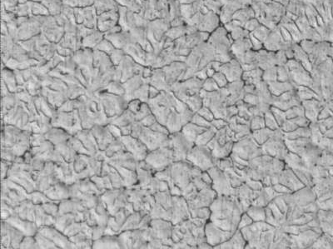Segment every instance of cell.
<instances>
[{
    "label": "cell",
    "instance_id": "cell-28",
    "mask_svg": "<svg viewBox=\"0 0 333 249\" xmlns=\"http://www.w3.org/2000/svg\"><path fill=\"white\" fill-rule=\"evenodd\" d=\"M264 119L266 127L268 128L270 130H276L280 128L278 122H276V118H275L273 113H272V111L270 110L269 112L265 113Z\"/></svg>",
    "mask_w": 333,
    "mask_h": 249
},
{
    "label": "cell",
    "instance_id": "cell-12",
    "mask_svg": "<svg viewBox=\"0 0 333 249\" xmlns=\"http://www.w3.org/2000/svg\"><path fill=\"white\" fill-rule=\"evenodd\" d=\"M105 38L109 39L116 49L123 50L124 48L132 42L129 31L121 30L117 33H105Z\"/></svg>",
    "mask_w": 333,
    "mask_h": 249
},
{
    "label": "cell",
    "instance_id": "cell-3",
    "mask_svg": "<svg viewBox=\"0 0 333 249\" xmlns=\"http://www.w3.org/2000/svg\"><path fill=\"white\" fill-rule=\"evenodd\" d=\"M187 159L202 171H208L211 168L217 166L218 162L208 146L197 144L189 151Z\"/></svg>",
    "mask_w": 333,
    "mask_h": 249
},
{
    "label": "cell",
    "instance_id": "cell-25",
    "mask_svg": "<svg viewBox=\"0 0 333 249\" xmlns=\"http://www.w3.org/2000/svg\"><path fill=\"white\" fill-rule=\"evenodd\" d=\"M95 0H63L64 5L73 8H84L92 6Z\"/></svg>",
    "mask_w": 333,
    "mask_h": 249
},
{
    "label": "cell",
    "instance_id": "cell-33",
    "mask_svg": "<svg viewBox=\"0 0 333 249\" xmlns=\"http://www.w3.org/2000/svg\"><path fill=\"white\" fill-rule=\"evenodd\" d=\"M253 222L254 221H253V219L247 214V212H244L243 215H242L240 222H239V229H242V228H245L247 226L251 225Z\"/></svg>",
    "mask_w": 333,
    "mask_h": 249
},
{
    "label": "cell",
    "instance_id": "cell-9",
    "mask_svg": "<svg viewBox=\"0 0 333 249\" xmlns=\"http://www.w3.org/2000/svg\"><path fill=\"white\" fill-rule=\"evenodd\" d=\"M217 196V193L212 188V186H208L199 190V193H197L196 196L189 201V204L191 206L192 210L210 207Z\"/></svg>",
    "mask_w": 333,
    "mask_h": 249
},
{
    "label": "cell",
    "instance_id": "cell-15",
    "mask_svg": "<svg viewBox=\"0 0 333 249\" xmlns=\"http://www.w3.org/2000/svg\"><path fill=\"white\" fill-rule=\"evenodd\" d=\"M208 128H203L199 125L195 124L194 122H189L182 128V134L184 135L189 141L193 142L195 144L197 138L203 134Z\"/></svg>",
    "mask_w": 333,
    "mask_h": 249
},
{
    "label": "cell",
    "instance_id": "cell-5",
    "mask_svg": "<svg viewBox=\"0 0 333 249\" xmlns=\"http://www.w3.org/2000/svg\"><path fill=\"white\" fill-rule=\"evenodd\" d=\"M213 179L212 188L215 190L217 195H235V189L230 182L226 172L221 170L218 166H214L208 170Z\"/></svg>",
    "mask_w": 333,
    "mask_h": 249
},
{
    "label": "cell",
    "instance_id": "cell-26",
    "mask_svg": "<svg viewBox=\"0 0 333 249\" xmlns=\"http://www.w3.org/2000/svg\"><path fill=\"white\" fill-rule=\"evenodd\" d=\"M311 247H333V241L327 235H320Z\"/></svg>",
    "mask_w": 333,
    "mask_h": 249
},
{
    "label": "cell",
    "instance_id": "cell-27",
    "mask_svg": "<svg viewBox=\"0 0 333 249\" xmlns=\"http://www.w3.org/2000/svg\"><path fill=\"white\" fill-rule=\"evenodd\" d=\"M249 125H250L252 132L261 130L262 128L266 127L264 116H253V118L250 119Z\"/></svg>",
    "mask_w": 333,
    "mask_h": 249
},
{
    "label": "cell",
    "instance_id": "cell-14",
    "mask_svg": "<svg viewBox=\"0 0 333 249\" xmlns=\"http://www.w3.org/2000/svg\"><path fill=\"white\" fill-rule=\"evenodd\" d=\"M305 110V116L310 120V122H317V118L320 111L322 109L320 102L315 99H309L302 102Z\"/></svg>",
    "mask_w": 333,
    "mask_h": 249
},
{
    "label": "cell",
    "instance_id": "cell-29",
    "mask_svg": "<svg viewBox=\"0 0 333 249\" xmlns=\"http://www.w3.org/2000/svg\"><path fill=\"white\" fill-rule=\"evenodd\" d=\"M116 48L114 47V45L112 44L109 39L104 38L100 43V45H98L97 47L95 48V50H100L101 52L105 53V54H111Z\"/></svg>",
    "mask_w": 333,
    "mask_h": 249
},
{
    "label": "cell",
    "instance_id": "cell-35",
    "mask_svg": "<svg viewBox=\"0 0 333 249\" xmlns=\"http://www.w3.org/2000/svg\"><path fill=\"white\" fill-rule=\"evenodd\" d=\"M211 125L213 127L215 128L216 130H218L227 126L228 125V122H227V120L223 119V118H214L211 122Z\"/></svg>",
    "mask_w": 333,
    "mask_h": 249
},
{
    "label": "cell",
    "instance_id": "cell-16",
    "mask_svg": "<svg viewBox=\"0 0 333 249\" xmlns=\"http://www.w3.org/2000/svg\"><path fill=\"white\" fill-rule=\"evenodd\" d=\"M93 7L98 15H100L108 11L118 10L119 5L116 0H95Z\"/></svg>",
    "mask_w": 333,
    "mask_h": 249
},
{
    "label": "cell",
    "instance_id": "cell-2",
    "mask_svg": "<svg viewBox=\"0 0 333 249\" xmlns=\"http://www.w3.org/2000/svg\"><path fill=\"white\" fill-rule=\"evenodd\" d=\"M232 153L245 161H250L253 158L264 154L262 146L256 142L252 134L234 142Z\"/></svg>",
    "mask_w": 333,
    "mask_h": 249
},
{
    "label": "cell",
    "instance_id": "cell-21",
    "mask_svg": "<svg viewBox=\"0 0 333 249\" xmlns=\"http://www.w3.org/2000/svg\"><path fill=\"white\" fill-rule=\"evenodd\" d=\"M246 212L254 222L266 221V207L251 205Z\"/></svg>",
    "mask_w": 333,
    "mask_h": 249
},
{
    "label": "cell",
    "instance_id": "cell-6",
    "mask_svg": "<svg viewBox=\"0 0 333 249\" xmlns=\"http://www.w3.org/2000/svg\"><path fill=\"white\" fill-rule=\"evenodd\" d=\"M205 236L207 242L213 247H217L225 241L229 239L233 233L222 230L213 222L208 220L205 224Z\"/></svg>",
    "mask_w": 333,
    "mask_h": 249
},
{
    "label": "cell",
    "instance_id": "cell-20",
    "mask_svg": "<svg viewBox=\"0 0 333 249\" xmlns=\"http://www.w3.org/2000/svg\"><path fill=\"white\" fill-rule=\"evenodd\" d=\"M40 3L47 8L50 15L53 16L61 14L64 5L63 0H41Z\"/></svg>",
    "mask_w": 333,
    "mask_h": 249
},
{
    "label": "cell",
    "instance_id": "cell-13",
    "mask_svg": "<svg viewBox=\"0 0 333 249\" xmlns=\"http://www.w3.org/2000/svg\"><path fill=\"white\" fill-rule=\"evenodd\" d=\"M247 241L240 229L235 232L229 239L225 241L214 248H244L246 247Z\"/></svg>",
    "mask_w": 333,
    "mask_h": 249
},
{
    "label": "cell",
    "instance_id": "cell-32",
    "mask_svg": "<svg viewBox=\"0 0 333 249\" xmlns=\"http://www.w3.org/2000/svg\"><path fill=\"white\" fill-rule=\"evenodd\" d=\"M203 90L208 91V92H213V91L218 90L217 82L213 78H208L206 80L205 82L203 84Z\"/></svg>",
    "mask_w": 333,
    "mask_h": 249
},
{
    "label": "cell",
    "instance_id": "cell-11",
    "mask_svg": "<svg viewBox=\"0 0 333 249\" xmlns=\"http://www.w3.org/2000/svg\"><path fill=\"white\" fill-rule=\"evenodd\" d=\"M278 184L286 186L292 192L299 190L305 187L303 182L298 179L294 171L289 167L284 169L283 171L279 175Z\"/></svg>",
    "mask_w": 333,
    "mask_h": 249
},
{
    "label": "cell",
    "instance_id": "cell-31",
    "mask_svg": "<svg viewBox=\"0 0 333 249\" xmlns=\"http://www.w3.org/2000/svg\"><path fill=\"white\" fill-rule=\"evenodd\" d=\"M198 113H199V115H201L203 118H205L206 120L209 121V122H212L215 118V117L213 115V112L210 110V108L206 107V106H203L199 109Z\"/></svg>",
    "mask_w": 333,
    "mask_h": 249
},
{
    "label": "cell",
    "instance_id": "cell-19",
    "mask_svg": "<svg viewBox=\"0 0 333 249\" xmlns=\"http://www.w3.org/2000/svg\"><path fill=\"white\" fill-rule=\"evenodd\" d=\"M119 6L125 7L132 12L141 14L145 8L146 0H116Z\"/></svg>",
    "mask_w": 333,
    "mask_h": 249
},
{
    "label": "cell",
    "instance_id": "cell-17",
    "mask_svg": "<svg viewBox=\"0 0 333 249\" xmlns=\"http://www.w3.org/2000/svg\"><path fill=\"white\" fill-rule=\"evenodd\" d=\"M221 72H222V73H223L226 77H227V79L231 81V82H234V81H237V80H240V78H242V69L239 68V66L237 64H227L226 66H223V67H221L220 68Z\"/></svg>",
    "mask_w": 333,
    "mask_h": 249
},
{
    "label": "cell",
    "instance_id": "cell-18",
    "mask_svg": "<svg viewBox=\"0 0 333 249\" xmlns=\"http://www.w3.org/2000/svg\"><path fill=\"white\" fill-rule=\"evenodd\" d=\"M104 38H105V33L101 32L99 29H95L91 34L83 38L82 45H83V47L88 48V49L94 48L95 49Z\"/></svg>",
    "mask_w": 333,
    "mask_h": 249
},
{
    "label": "cell",
    "instance_id": "cell-7",
    "mask_svg": "<svg viewBox=\"0 0 333 249\" xmlns=\"http://www.w3.org/2000/svg\"><path fill=\"white\" fill-rule=\"evenodd\" d=\"M74 16L77 24L98 29V14L93 5L89 7L74 8Z\"/></svg>",
    "mask_w": 333,
    "mask_h": 249
},
{
    "label": "cell",
    "instance_id": "cell-23",
    "mask_svg": "<svg viewBox=\"0 0 333 249\" xmlns=\"http://www.w3.org/2000/svg\"><path fill=\"white\" fill-rule=\"evenodd\" d=\"M216 133H217V130L215 128L211 126L197 138L195 144H197V145H208V143L215 136Z\"/></svg>",
    "mask_w": 333,
    "mask_h": 249
},
{
    "label": "cell",
    "instance_id": "cell-24",
    "mask_svg": "<svg viewBox=\"0 0 333 249\" xmlns=\"http://www.w3.org/2000/svg\"><path fill=\"white\" fill-rule=\"evenodd\" d=\"M31 10L33 16H45L50 15L47 8L40 2L31 1Z\"/></svg>",
    "mask_w": 333,
    "mask_h": 249
},
{
    "label": "cell",
    "instance_id": "cell-4",
    "mask_svg": "<svg viewBox=\"0 0 333 249\" xmlns=\"http://www.w3.org/2000/svg\"><path fill=\"white\" fill-rule=\"evenodd\" d=\"M264 154L284 160L289 153V148L285 143V135L281 128L273 130L272 136L262 145Z\"/></svg>",
    "mask_w": 333,
    "mask_h": 249
},
{
    "label": "cell",
    "instance_id": "cell-10",
    "mask_svg": "<svg viewBox=\"0 0 333 249\" xmlns=\"http://www.w3.org/2000/svg\"><path fill=\"white\" fill-rule=\"evenodd\" d=\"M119 13L118 10H111L104 14L98 15L97 28L99 30L106 33L112 28L118 25Z\"/></svg>",
    "mask_w": 333,
    "mask_h": 249
},
{
    "label": "cell",
    "instance_id": "cell-30",
    "mask_svg": "<svg viewBox=\"0 0 333 249\" xmlns=\"http://www.w3.org/2000/svg\"><path fill=\"white\" fill-rule=\"evenodd\" d=\"M191 122L203 128H209L212 126V125H211V122H209L208 120H206L205 118H203V117H202L201 115H199L198 113L194 114V117L192 118Z\"/></svg>",
    "mask_w": 333,
    "mask_h": 249
},
{
    "label": "cell",
    "instance_id": "cell-34",
    "mask_svg": "<svg viewBox=\"0 0 333 249\" xmlns=\"http://www.w3.org/2000/svg\"><path fill=\"white\" fill-rule=\"evenodd\" d=\"M213 79L215 80L217 85H219L221 88H225V86L227 85V78H226L225 75L222 74V72H221V73H216L215 74L213 75Z\"/></svg>",
    "mask_w": 333,
    "mask_h": 249
},
{
    "label": "cell",
    "instance_id": "cell-1",
    "mask_svg": "<svg viewBox=\"0 0 333 249\" xmlns=\"http://www.w3.org/2000/svg\"><path fill=\"white\" fill-rule=\"evenodd\" d=\"M210 219L222 230L234 233L239 229L244 210L235 195H217L209 207Z\"/></svg>",
    "mask_w": 333,
    "mask_h": 249
},
{
    "label": "cell",
    "instance_id": "cell-8",
    "mask_svg": "<svg viewBox=\"0 0 333 249\" xmlns=\"http://www.w3.org/2000/svg\"><path fill=\"white\" fill-rule=\"evenodd\" d=\"M301 104L302 101L298 96L297 90H295L288 91L279 96L273 97V101H272L273 107L285 112L294 106L301 105Z\"/></svg>",
    "mask_w": 333,
    "mask_h": 249
},
{
    "label": "cell",
    "instance_id": "cell-36",
    "mask_svg": "<svg viewBox=\"0 0 333 249\" xmlns=\"http://www.w3.org/2000/svg\"><path fill=\"white\" fill-rule=\"evenodd\" d=\"M237 114H239V108H237V107H236V104H235V105L228 106L227 109V116H226V120L228 121V120L233 118L234 116L237 115Z\"/></svg>",
    "mask_w": 333,
    "mask_h": 249
},
{
    "label": "cell",
    "instance_id": "cell-22",
    "mask_svg": "<svg viewBox=\"0 0 333 249\" xmlns=\"http://www.w3.org/2000/svg\"><path fill=\"white\" fill-rule=\"evenodd\" d=\"M273 130H270L267 127L262 128L261 130L252 132V136L255 139L259 145H263L272 136Z\"/></svg>",
    "mask_w": 333,
    "mask_h": 249
}]
</instances>
